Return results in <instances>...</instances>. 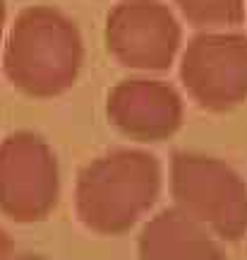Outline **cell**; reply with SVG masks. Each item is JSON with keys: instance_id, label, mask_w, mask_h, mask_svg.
Wrapping results in <instances>:
<instances>
[{"instance_id": "4", "label": "cell", "mask_w": 247, "mask_h": 260, "mask_svg": "<svg viewBox=\"0 0 247 260\" xmlns=\"http://www.w3.org/2000/svg\"><path fill=\"white\" fill-rule=\"evenodd\" d=\"M60 198V167L53 147L17 130L0 140V212L12 222H44Z\"/></svg>"}, {"instance_id": "5", "label": "cell", "mask_w": 247, "mask_h": 260, "mask_svg": "<svg viewBox=\"0 0 247 260\" xmlns=\"http://www.w3.org/2000/svg\"><path fill=\"white\" fill-rule=\"evenodd\" d=\"M103 39L122 68L163 73L180 53L183 27L163 0H118L106 17Z\"/></svg>"}, {"instance_id": "2", "label": "cell", "mask_w": 247, "mask_h": 260, "mask_svg": "<svg viewBox=\"0 0 247 260\" xmlns=\"http://www.w3.org/2000/svg\"><path fill=\"white\" fill-rule=\"evenodd\" d=\"M161 193V164L144 149H113L92 159L77 176L74 210L99 236L128 234Z\"/></svg>"}, {"instance_id": "10", "label": "cell", "mask_w": 247, "mask_h": 260, "mask_svg": "<svg viewBox=\"0 0 247 260\" xmlns=\"http://www.w3.org/2000/svg\"><path fill=\"white\" fill-rule=\"evenodd\" d=\"M15 258V243L10 239V234L0 226V260H12Z\"/></svg>"}, {"instance_id": "8", "label": "cell", "mask_w": 247, "mask_h": 260, "mask_svg": "<svg viewBox=\"0 0 247 260\" xmlns=\"http://www.w3.org/2000/svg\"><path fill=\"white\" fill-rule=\"evenodd\" d=\"M137 255L139 260H226L221 239L175 205L142 226Z\"/></svg>"}, {"instance_id": "11", "label": "cell", "mask_w": 247, "mask_h": 260, "mask_svg": "<svg viewBox=\"0 0 247 260\" xmlns=\"http://www.w3.org/2000/svg\"><path fill=\"white\" fill-rule=\"evenodd\" d=\"M5 24H8V3H5V0H0V44H3Z\"/></svg>"}, {"instance_id": "6", "label": "cell", "mask_w": 247, "mask_h": 260, "mask_svg": "<svg viewBox=\"0 0 247 260\" xmlns=\"http://www.w3.org/2000/svg\"><path fill=\"white\" fill-rule=\"evenodd\" d=\"M180 82L199 109L230 111L247 102V34L207 29L180 56Z\"/></svg>"}, {"instance_id": "1", "label": "cell", "mask_w": 247, "mask_h": 260, "mask_svg": "<svg viewBox=\"0 0 247 260\" xmlns=\"http://www.w3.org/2000/svg\"><path fill=\"white\" fill-rule=\"evenodd\" d=\"M84 65V39L72 17L53 5H29L3 44V75L31 99L72 89Z\"/></svg>"}, {"instance_id": "7", "label": "cell", "mask_w": 247, "mask_h": 260, "mask_svg": "<svg viewBox=\"0 0 247 260\" xmlns=\"http://www.w3.org/2000/svg\"><path fill=\"white\" fill-rule=\"evenodd\" d=\"M106 116L125 138L137 142H161L180 130L185 104L171 82L154 77H128L108 92Z\"/></svg>"}, {"instance_id": "3", "label": "cell", "mask_w": 247, "mask_h": 260, "mask_svg": "<svg viewBox=\"0 0 247 260\" xmlns=\"http://www.w3.org/2000/svg\"><path fill=\"white\" fill-rule=\"evenodd\" d=\"M175 207L221 241L247 234V181L228 161L199 152H175L171 161Z\"/></svg>"}, {"instance_id": "9", "label": "cell", "mask_w": 247, "mask_h": 260, "mask_svg": "<svg viewBox=\"0 0 247 260\" xmlns=\"http://www.w3.org/2000/svg\"><path fill=\"white\" fill-rule=\"evenodd\" d=\"M192 27L228 29L245 19V0H173Z\"/></svg>"}, {"instance_id": "12", "label": "cell", "mask_w": 247, "mask_h": 260, "mask_svg": "<svg viewBox=\"0 0 247 260\" xmlns=\"http://www.w3.org/2000/svg\"><path fill=\"white\" fill-rule=\"evenodd\" d=\"M12 260H44V258H38V255H22V258H12Z\"/></svg>"}]
</instances>
